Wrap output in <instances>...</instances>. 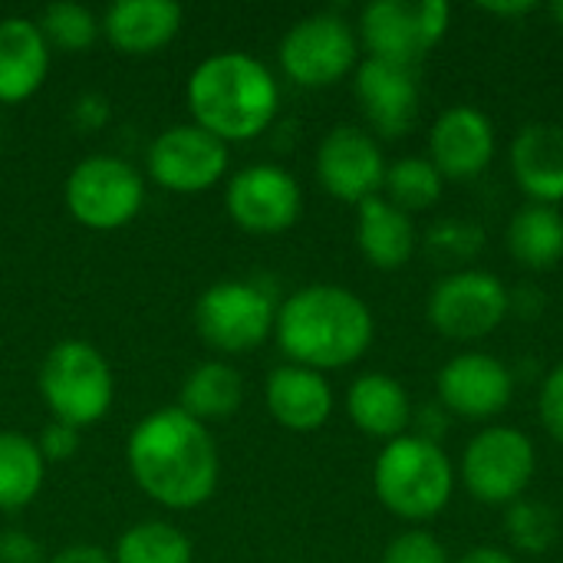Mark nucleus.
<instances>
[{
	"label": "nucleus",
	"instance_id": "obj_1",
	"mask_svg": "<svg viewBox=\"0 0 563 563\" xmlns=\"http://www.w3.org/2000/svg\"><path fill=\"white\" fill-rule=\"evenodd\" d=\"M125 462L135 485L172 511L201 508L218 488V445L205 422L168 406L148 412L129 435Z\"/></svg>",
	"mask_w": 563,
	"mask_h": 563
},
{
	"label": "nucleus",
	"instance_id": "obj_2",
	"mask_svg": "<svg viewBox=\"0 0 563 563\" xmlns=\"http://www.w3.org/2000/svg\"><path fill=\"white\" fill-rule=\"evenodd\" d=\"M376 323L363 297L340 284H307L294 290L274 320V336L294 366L343 369L366 356Z\"/></svg>",
	"mask_w": 563,
	"mask_h": 563
},
{
	"label": "nucleus",
	"instance_id": "obj_3",
	"mask_svg": "<svg viewBox=\"0 0 563 563\" xmlns=\"http://www.w3.org/2000/svg\"><path fill=\"white\" fill-rule=\"evenodd\" d=\"M195 125L228 142H251L271 129L280 109L274 73L251 53L224 49L201 59L185 86Z\"/></svg>",
	"mask_w": 563,
	"mask_h": 563
},
{
	"label": "nucleus",
	"instance_id": "obj_4",
	"mask_svg": "<svg viewBox=\"0 0 563 563\" xmlns=\"http://www.w3.org/2000/svg\"><path fill=\"white\" fill-rule=\"evenodd\" d=\"M373 492L383 508L402 521H432L455 492V468L439 442L399 435L386 442L373 465Z\"/></svg>",
	"mask_w": 563,
	"mask_h": 563
},
{
	"label": "nucleus",
	"instance_id": "obj_5",
	"mask_svg": "<svg viewBox=\"0 0 563 563\" xmlns=\"http://www.w3.org/2000/svg\"><path fill=\"white\" fill-rule=\"evenodd\" d=\"M109 360L86 340L56 343L40 366V396L56 422L86 429L112 406Z\"/></svg>",
	"mask_w": 563,
	"mask_h": 563
},
{
	"label": "nucleus",
	"instance_id": "obj_6",
	"mask_svg": "<svg viewBox=\"0 0 563 563\" xmlns=\"http://www.w3.org/2000/svg\"><path fill=\"white\" fill-rule=\"evenodd\" d=\"M511 313V290L501 277L475 267H459L432 284L426 317L435 333L455 343L492 336Z\"/></svg>",
	"mask_w": 563,
	"mask_h": 563
},
{
	"label": "nucleus",
	"instance_id": "obj_7",
	"mask_svg": "<svg viewBox=\"0 0 563 563\" xmlns=\"http://www.w3.org/2000/svg\"><path fill=\"white\" fill-rule=\"evenodd\" d=\"M538 472V452L531 435L511 426L482 429L462 455V482L468 495L488 508H508L525 498Z\"/></svg>",
	"mask_w": 563,
	"mask_h": 563
},
{
	"label": "nucleus",
	"instance_id": "obj_8",
	"mask_svg": "<svg viewBox=\"0 0 563 563\" xmlns=\"http://www.w3.org/2000/svg\"><path fill=\"white\" fill-rule=\"evenodd\" d=\"M277 320L274 297L254 280H221L208 287L195 303V330L198 336L228 356L257 350Z\"/></svg>",
	"mask_w": 563,
	"mask_h": 563
},
{
	"label": "nucleus",
	"instance_id": "obj_9",
	"mask_svg": "<svg viewBox=\"0 0 563 563\" xmlns=\"http://www.w3.org/2000/svg\"><path fill=\"white\" fill-rule=\"evenodd\" d=\"M449 26L452 7L445 0H376L360 13V40L369 59L409 69L445 40Z\"/></svg>",
	"mask_w": 563,
	"mask_h": 563
},
{
	"label": "nucleus",
	"instance_id": "obj_10",
	"mask_svg": "<svg viewBox=\"0 0 563 563\" xmlns=\"http://www.w3.org/2000/svg\"><path fill=\"white\" fill-rule=\"evenodd\" d=\"M69 214L92 231H115L129 224L145 201L142 175L115 155H89L66 178Z\"/></svg>",
	"mask_w": 563,
	"mask_h": 563
},
{
	"label": "nucleus",
	"instance_id": "obj_11",
	"mask_svg": "<svg viewBox=\"0 0 563 563\" xmlns=\"http://www.w3.org/2000/svg\"><path fill=\"white\" fill-rule=\"evenodd\" d=\"M277 56L297 86L323 89L356 66V33L340 13H310L284 33Z\"/></svg>",
	"mask_w": 563,
	"mask_h": 563
},
{
	"label": "nucleus",
	"instance_id": "obj_12",
	"mask_svg": "<svg viewBox=\"0 0 563 563\" xmlns=\"http://www.w3.org/2000/svg\"><path fill=\"white\" fill-rule=\"evenodd\" d=\"M228 172V145L201 125H172L148 145V175L175 195H198Z\"/></svg>",
	"mask_w": 563,
	"mask_h": 563
},
{
	"label": "nucleus",
	"instance_id": "obj_13",
	"mask_svg": "<svg viewBox=\"0 0 563 563\" xmlns=\"http://www.w3.org/2000/svg\"><path fill=\"white\" fill-rule=\"evenodd\" d=\"M231 221L251 234H280L297 224L303 211L300 181L280 165H247L224 191Z\"/></svg>",
	"mask_w": 563,
	"mask_h": 563
},
{
	"label": "nucleus",
	"instance_id": "obj_14",
	"mask_svg": "<svg viewBox=\"0 0 563 563\" xmlns=\"http://www.w3.org/2000/svg\"><path fill=\"white\" fill-rule=\"evenodd\" d=\"M386 168L379 142L356 125H336L317 145V178L336 201L363 205L376 198L386 181Z\"/></svg>",
	"mask_w": 563,
	"mask_h": 563
},
{
	"label": "nucleus",
	"instance_id": "obj_15",
	"mask_svg": "<svg viewBox=\"0 0 563 563\" xmlns=\"http://www.w3.org/2000/svg\"><path fill=\"white\" fill-rule=\"evenodd\" d=\"M439 406L462 419H495L511 406L515 373L492 353L468 350L452 356L435 379Z\"/></svg>",
	"mask_w": 563,
	"mask_h": 563
},
{
	"label": "nucleus",
	"instance_id": "obj_16",
	"mask_svg": "<svg viewBox=\"0 0 563 563\" xmlns=\"http://www.w3.org/2000/svg\"><path fill=\"white\" fill-rule=\"evenodd\" d=\"M495 158V122L478 106H449L429 132V162L442 178H478Z\"/></svg>",
	"mask_w": 563,
	"mask_h": 563
},
{
	"label": "nucleus",
	"instance_id": "obj_17",
	"mask_svg": "<svg viewBox=\"0 0 563 563\" xmlns=\"http://www.w3.org/2000/svg\"><path fill=\"white\" fill-rule=\"evenodd\" d=\"M356 99L366 122L383 139L406 135L419 119V82L409 66L363 59L356 66Z\"/></svg>",
	"mask_w": 563,
	"mask_h": 563
},
{
	"label": "nucleus",
	"instance_id": "obj_18",
	"mask_svg": "<svg viewBox=\"0 0 563 563\" xmlns=\"http://www.w3.org/2000/svg\"><path fill=\"white\" fill-rule=\"evenodd\" d=\"M511 175L531 205L563 201V129L554 122H528L508 148Z\"/></svg>",
	"mask_w": 563,
	"mask_h": 563
},
{
	"label": "nucleus",
	"instance_id": "obj_19",
	"mask_svg": "<svg viewBox=\"0 0 563 563\" xmlns=\"http://www.w3.org/2000/svg\"><path fill=\"white\" fill-rule=\"evenodd\" d=\"M267 409L290 432H317L333 416V389L323 373L307 366H277L264 386Z\"/></svg>",
	"mask_w": 563,
	"mask_h": 563
},
{
	"label": "nucleus",
	"instance_id": "obj_20",
	"mask_svg": "<svg viewBox=\"0 0 563 563\" xmlns=\"http://www.w3.org/2000/svg\"><path fill=\"white\" fill-rule=\"evenodd\" d=\"M49 73V43L36 20H0V102L30 99Z\"/></svg>",
	"mask_w": 563,
	"mask_h": 563
},
{
	"label": "nucleus",
	"instance_id": "obj_21",
	"mask_svg": "<svg viewBox=\"0 0 563 563\" xmlns=\"http://www.w3.org/2000/svg\"><path fill=\"white\" fill-rule=\"evenodd\" d=\"M106 36L129 56H148L168 46L181 26V7L175 0H115L106 10Z\"/></svg>",
	"mask_w": 563,
	"mask_h": 563
},
{
	"label": "nucleus",
	"instance_id": "obj_22",
	"mask_svg": "<svg viewBox=\"0 0 563 563\" xmlns=\"http://www.w3.org/2000/svg\"><path fill=\"white\" fill-rule=\"evenodd\" d=\"M346 416L360 432L393 442L406 435L412 422V402L399 379L386 373H363L346 389Z\"/></svg>",
	"mask_w": 563,
	"mask_h": 563
},
{
	"label": "nucleus",
	"instance_id": "obj_23",
	"mask_svg": "<svg viewBox=\"0 0 563 563\" xmlns=\"http://www.w3.org/2000/svg\"><path fill=\"white\" fill-rule=\"evenodd\" d=\"M356 244L363 257L379 271H399L416 254L419 234L412 214L399 211L383 195L356 205Z\"/></svg>",
	"mask_w": 563,
	"mask_h": 563
},
{
	"label": "nucleus",
	"instance_id": "obj_24",
	"mask_svg": "<svg viewBox=\"0 0 563 563\" xmlns=\"http://www.w3.org/2000/svg\"><path fill=\"white\" fill-rule=\"evenodd\" d=\"M508 254L528 271H551L563 257V214L551 205H525L505 228Z\"/></svg>",
	"mask_w": 563,
	"mask_h": 563
},
{
	"label": "nucleus",
	"instance_id": "obj_25",
	"mask_svg": "<svg viewBox=\"0 0 563 563\" xmlns=\"http://www.w3.org/2000/svg\"><path fill=\"white\" fill-rule=\"evenodd\" d=\"M241 402H244V379L234 366L221 360L198 363L185 376L181 396H178V409H185L198 422L228 419L231 412L241 409Z\"/></svg>",
	"mask_w": 563,
	"mask_h": 563
},
{
	"label": "nucleus",
	"instance_id": "obj_26",
	"mask_svg": "<svg viewBox=\"0 0 563 563\" xmlns=\"http://www.w3.org/2000/svg\"><path fill=\"white\" fill-rule=\"evenodd\" d=\"M46 459L23 432H0V511L26 508L43 488Z\"/></svg>",
	"mask_w": 563,
	"mask_h": 563
},
{
	"label": "nucleus",
	"instance_id": "obj_27",
	"mask_svg": "<svg viewBox=\"0 0 563 563\" xmlns=\"http://www.w3.org/2000/svg\"><path fill=\"white\" fill-rule=\"evenodd\" d=\"M383 188H386V201H393L406 214H416V211H429L442 201L445 178L429 162V155H406L386 168Z\"/></svg>",
	"mask_w": 563,
	"mask_h": 563
},
{
	"label": "nucleus",
	"instance_id": "obj_28",
	"mask_svg": "<svg viewBox=\"0 0 563 563\" xmlns=\"http://www.w3.org/2000/svg\"><path fill=\"white\" fill-rule=\"evenodd\" d=\"M191 541L168 521L132 525L112 551V563H191Z\"/></svg>",
	"mask_w": 563,
	"mask_h": 563
},
{
	"label": "nucleus",
	"instance_id": "obj_29",
	"mask_svg": "<svg viewBox=\"0 0 563 563\" xmlns=\"http://www.w3.org/2000/svg\"><path fill=\"white\" fill-rule=\"evenodd\" d=\"M505 534L518 554H548L558 541V515L548 501L518 498L505 508Z\"/></svg>",
	"mask_w": 563,
	"mask_h": 563
},
{
	"label": "nucleus",
	"instance_id": "obj_30",
	"mask_svg": "<svg viewBox=\"0 0 563 563\" xmlns=\"http://www.w3.org/2000/svg\"><path fill=\"white\" fill-rule=\"evenodd\" d=\"M40 30H43L49 46L66 49V53H79V49H89L96 43L99 20L92 16L89 7L59 0V3H49L40 13Z\"/></svg>",
	"mask_w": 563,
	"mask_h": 563
},
{
	"label": "nucleus",
	"instance_id": "obj_31",
	"mask_svg": "<svg viewBox=\"0 0 563 563\" xmlns=\"http://www.w3.org/2000/svg\"><path fill=\"white\" fill-rule=\"evenodd\" d=\"M485 231L472 221L445 218L426 231V254L439 264H468L482 254Z\"/></svg>",
	"mask_w": 563,
	"mask_h": 563
},
{
	"label": "nucleus",
	"instance_id": "obj_32",
	"mask_svg": "<svg viewBox=\"0 0 563 563\" xmlns=\"http://www.w3.org/2000/svg\"><path fill=\"white\" fill-rule=\"evenodd\" d=\"M379 563H449V551L435 534L416 528L393 538Z\"/></svg>",
	"mask_w": 563,
	"mask_h": 563
},
{
	"label": "nucleus",
	"instance_id": "obj_33",
	"mask_svg": "<svg viewBox=\"0 0 563 563\" xmlns=\"http://www.w3.org/2000/svg\"><path fill=\"white\" fill-rule=\"evenodd\" d=\"M538 416L544 432L563 445V363H558L544 383H541V396H538Z\"/></svg>",
	"mask_w": 563,
	"mask_h": 563
},
{
	"label": "nucleus",
	"instance_id": "obj_34",
	"mask_svg": "<svg viewBox=\"0 0 563 563\" xmlns=\"http://www.w3.org/2000/svg\"><path fill=\"white\" fill-rule=\"evenodd\" d=\"M36 445H40V455H43L46 462H66V459H73V452L79 449V429H73V426L53 419V422L40 432Z\"/></svg>",
	"mask_w": 563,
	"mask_h": 563
},
{
	"label": "nucleus",
	"instance_id": "obj_35",
	"mask_svg": "<svg viewBox=\"0 0 563 563\" xmlns=\"http://www.w3.org/2000/svg\"><path fill=\"white\" fill-rule=\"evenodd\" d=\"M0 563H43V548L26 531H0Z\"/></svg>",
	"mask_w": 563,
	"mask_h": 563
},
{
	"label": "nucleus",
	"instance_id": "obj_36",
	"mask_svg": "<svg viewBox=\"0 0 563 563\" xmlns=\"http://www.w3.org/2000/svg\"><path fill=\"white\" fill-rule=\"evenodd\" d=\"M73 122L79 129H102L109 122V99L99 92H86L73 102Z\"/></svg>",
	"mask_w": 563,
	"mask_h": 563
},
{
	"label": "nucleus",
	"instance_id": "obj_37",
	"mask_svg": "<svg viewBox=\"0 0 563 563\" xmlns=\"http://www.w3.org/2000/svg\"><path fill=\"white\" fill-rule=\"evenodd\" d=\"M43 563H112V558L96 544H69V548L56 551L53 558H46Z\"/></svg>",
	"mask_w": 563,
	"mask_h": 563
},
{
	"label": "nucleus",
	"instance_id": "obj_38",
	"mask_svg": "<svg viewBox=\"0 0 563 563\" xmlns=\"http://www.w3.org/2000/svg\"><path fill=\"white\" fill-rule=\"evenodd\" d=\"M445 429H449V412L442 406H426L419 412V432L416 435H422L429 442H439L445 435Z\"/></svg>",
	"mask_w": 563,
	"mask_h": 563
},
{
	"label": "nucleus",
	"instance_id": "obj_39",
	"mask_svg": "<svg viewBox=\"0 0 563 563\" xmlns=\"http://www.w3.org/2000/svg\"><path fill=\"white\" fill-rule=\"evenodd\" d=\"M511 310L521 313L525 320H534V317L544 310V297H538L534 287H518V290L511 294Z\"/></svg>",
	"mask_w": 563,
	"mask_h": 563
},
{
	"label": "nucleus",
	"instance_id": "obj_40",
	"mask_svg": "<svg viewBox=\"0 0 563 563\" xmlns=\"http://www.w3.org/2000/svg\"><path fill=\"white\" fill-rule=\"evenodd\" d=\"M485 13H495V16H528L538 10L534 0H492V3H482Z\"/></svg>",
	"mask_w": 563,
	"mask_h": 563
},
{
	"label": "nucleus",
	"instance_id": "obj_41",
	"mask_svg": "<svg viewBox=\"0 0 563 563\" xmlns=\"http://www.w3.org/2000/svg\"><path fill=\"white\" fill-rule=\"evenodd\" d=\"M455 563H515V558L508 551H501V548L482 544V548H472L468 554H462Z\"/></svg>",
	"mask_w": 563,
	"mask_h": 563
},
{
	"label": "nucleus",
	"instance_id": "obj_42",
	"mask_svg": "<svg viewBox=\"0 0 563 563\" xmlns=\"http://www.w3.org/2000/svg\"><path fill=\"white\" fill-rule=\"evenodd\" d=\"M551 16L563 26V0H554V3H551Z\"/></svg>",
	"mask_w": 563,
	"mask_h": 563
}]
</instances>
